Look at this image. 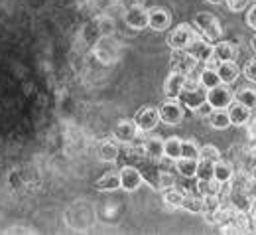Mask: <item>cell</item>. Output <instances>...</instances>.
Wrapping results in <instances>:
<instances>
[{"mask_svg":"<svg viewBox=\"0 0 256 235\" xmlns=\"http://www.w3.org/2000/svg\"><path fill=\"white\" fill-rule=\"evenodd\" d=\"M250 174H252V178H254V180H256V166L252 168V170H250Z\"/></svg>","mask_w":256,"mask_h":235,"instance_id":"ab89813d","label":"cell"},{"mask_svg":"<svg viewBox=\"0 0 256 235\" xmlns=\"http://www.w3.org/2000/svg\"><path fill=\"white\" fill-rule=\"evenodd\" d=\"M186 79H188V75H184L180 71H172L166 77V81H164V93H166V97L168 99H178L180 93H182V89H184V85H186Z\"/></svg>","mask_w":256,"mask_h":235,"instance_id":"8fae6325","label":"cell"},{"mask_svg":"<svg viewBox=\"0 0 256 235\" xmlns=\"http://www.w3.org/2000/svg\"><path fill=\"white\" fill-rule=\"evenodd\" d=\"M217 73H219L221 83L230 85V83H234V81H236V77H238L240 69H238V66H236L234 62H221L219 67H217Z\"/></svg>","mask_w":256,"mask_h":235,"instance_id":"d6986e66","label":"cell"},{"mask_svg":"<svg viewBox=\"0 0 256 235\" xmlns=\"http://www.w3.org/2000/svg\"><path fill=\"white\" fill-rule=\"evenodd\" d=\"M234 164L230 162V160H223V158H219L217 162H215V168H213V178H217L219 182H228L230 178H232V174H234Z\"/></svg>","mask_w":256,"mask_h":235,"instance_id":"44dd1931","label":"cell"},{"mask_svg":"<svg viewBox=\"0 0 256 235\" xmlns=\"http://www.w3.org/2000/svg\"><path fill=\"white\" fill-rule=\"evenodd\" d=\"M142 144H144V154L148 158L158 160V158L164 156V140H162L160 136H146L142 140Z\"/></svg>","mask_w":256,"mask_h":235,"instance_id":"e0dca14e","label":"cell"},{"mask_svg":"<svg viewBox=\"0 0 256 235\" xmlns=\"http://www.w3.org/2000/svg\"><path fill=\"white\" fill-rule=\"evenodd\" d=\"M246 24L256 30V4H252V6L248 8V12H246Z\"/></svg>","mask_w":256,"mask_h":235,"instance_id":"d590c367","label":"cell"},{"mask_svg":"<svg viewBox=\"0 0 256 235\" xmlns=\"http://www.w3.org/2000/svg\"><path fill=\"white\" fill-rule=\"evenodd\" d=\"M124 22H126L130 28L134 30H142V28H148V10L144 8V4H138V6H130L124 8Z\"/></svg>","mask_w":256,"mask_h":235,"instance_id":"9c48e42d","label":"cell"},{"mask_svg":"<svg viewBox=\"0 0 256 235\" xmlns=\"http://www.w3.org/2000/svg\"><path fill=\"white\" fill-rule=\"evenodd\" d=\"M170 14L164 10V8H158V6H154V8H150L148 10V28H152V30H156V32H162V30H166L168 26H170Z\"/></svg>","mask_w":256,"mask_h":235,"instance_id":"5bb4252c","label":"cell"},{"mask_svg":"<svg viewBox=\"0 0 256 235\" xmlns=\"http://www.w3.org/2000/svg\"><path fill=\"white\" fill-rule=\"evenodd\" d=\"M118 176H120V188L126 190V192L138 190L142 186V182H144L140 170L136 166H122L120 172H118Z\"/></svg>","mask_w":256,"mask_h":235,"instance_id":"30bf717a","label":"cell"},{"mask_svg":"<svg viewBox=\"0 0 256 235\" xmlns=\"http://www.w3.org/2000/svg\"><path fill=\"white\" fill-rule=\"evenodd\" d=\"M254 2H256V0H254Z\"/></svg>","mask_w":256,"mask_h":235,"instance_id":"60d3db41","label":"cell"},{"mask_svg":"<svg viewBox=\"0 0 256 235\" xmlns=\"http://www.w3.org/2000/svg\"><path fill=\"white\" fill-rule=\"evenodd\" d=\"M197 158H203V160H211V162H217L221 158V152L215 144H205L199 148V156Z\"/></svg>","mask_w":256,"mask_h":235,"instance_id":"4dcf8cb0","label":"cell"},{"mask_svg":"<svg viewBox=\"0 0 256 235\" xmlns=\"http://www.w3.org/2000/svg\"><path fill=\"white\" fill-rule=\"evenodd\" d=\"M236 58V48L230 44V42H215L213 44V60H217L219 64L221 62H234Z\"/></svg>","mask_w":256,"mask_h":235,"instance_id":"9a60e30c","label":"cell"},{"mask_svg":"<svg viewBox=\"0 0 256 235\" xmlns=\"http://www.w3.org/2000/svg\"><path fill=\"white\" fill-rule=\"evenodd\" d=\"M246 134H248L250 142H254V144H256V119L248 121V129H246Z\"/></svg>","mask_w":256,"mask_h":235,"instance_id":"8d00e7d4","label":"cell"},{"mask_svg":"<svg viewBox=\"0 0 256 235\" xmlns=\"http://www.w3.org/2000/svg\"><path fill=\"white\" fill-rule=\"evenodd\" d=\"M118 154H120V146H118V142L114 138H108V140L100 142V146H98V158L102 162H114V160H118Z\"/></svg>","mask_w":256,"mask_h":235,"instance_id":"2e32d148","label":"cell"},{"mask_svg":"<svg viewBox=\"0 0 256 235\" xmlns=\"http://www.w3.org/2000/svg\"><path fill=\"white\" fill-rule=\"evenodd\" d=\"M244 77L248 79V81H252V83H256V60H248L246 62V66H244Z\"/></svg>","mask_w":256,"mask_h":235,"instance_id":"d6a6232c","label":"cell"},{"mask_svg":"<svg viewBox=\"0 0 256 235\" xmlns=\"http://www.w3.org/2000/svg\"><path fill=\"white\" fill-rule=\"evenodd\" d=\"M178 101L182 103V107L195 111V109H199V107L207 101V89L199 83V79H192V77L188 75L186 85H184V89H182Z\"/></svg>","mask_w":256,"mask_h":235,"instance_id":"6da1fadb","label":"cell"},{"mask_svg":"<svg viewBox=\"0 0 256 235\" xmlns=\"http://www.w3.org/2000/svg\"><path fill=\"white\" fill-rule=\"evenodd\" d=\"M182 156H186V158L199 156V146L195 140H182Z\"/></svg>","mask_w":256,"mask_h":235,"instance_id":"1f68e13d","label":"cell"},{"mask_svg":"<svg viewBox=\"0 0 256 235\" xmlns=\"http://www.w3.org/2000/svg\"><path fill=\"white\" fill-rule=\"evenodd\" d=\"M193 26H195V30L199 36H203L205 40H209V42H217V40H221V36H223V28H221V22L213 16V14H209V12H199V14H195V18H193Z\"/></svg>","mask_w":256,"mask_h":235,"instance_id":"7a4b0ae2","label":"cell"},{"mask_svg":"<svg viewBox=\"0 0 256 235\" xmlns=\"http://www.w3.org/2000/svg\"><path fill=\"white\" fill-rule=\"evenodd\" d=\"M197 79H199V83H201L205 89H211V87H215V85L221 83L219 73H217V67H203Z\"/></svg>","mask_w":256,"mask_h":235,"instance_id":"cb8c5ba5","label":"cell"},{"mask_svg":"<svg viewBox=\"0 0 256 235\" xmlns=\"http://www.w3.org/2000/svg\"><path fill=\"white\" fill-rule=\"evenodd\" d=\"M160 121L166 125H178L184 119V107L178 99H166L158 109Z\"/></svg>","mask_w":256,"mask_h":235,"instance_id":"8992f818","label":"cell"},{"mask_svg":"<svg viewBox=\"0 0 256 235\" xmlns=\"http://www.w3.org/2000/svg\"><path fill=\"white\" fill-rule=\"evenodd\" d=\"M134 125H136V129H138V133H150V131H154L156 127H158V123H160V113H158V109H154V107H144V109H140V111H136V115H134Z\"/></svg>","mask_w":256,"mask_h":235,"instance_id":"277c9868","label":"cell"},{"mask_svg":"<svg viewBox=\"0 0 256 235\" xmlns=\"http://www.w3.org/2000/svg\"><path fill=\"white\" fill-rule=\"evenodd\" d=\"M211 111H213V107H211L207 101H205L199 109H195V113H197V115H201V117H209V113H211Z\"/></svg>","mask_w":256,"mask_h":235,"instance_id":"74e56055","label":"cell"},{"mask_svg":"<svg viewBox=\"0 0 256 235\" xmlns=\"http://www.w3.org/2000/svg\"><path fill=\"white\" fill-rule=\"evenodd\" d=\"M164 156H168L170 160H178L182 156V138L178 136H170L164 140Z\"/></svg>","mask_w":256,"mask_h":235,"instance_id":"d4e9b609","label":"cell"},{"mask_svg":"<svg viewBox=\"0 0 256 235\" xmlns=\"http://www.w3.org/2000/svg\"><path fill=\"white\" fill-rule=\"evenodd\" d=\"M234 101H238L240 105L248 107V109H254L256 107V89L252 87H242L236 95H234Z\"/></svg>","mask_w":256,"mask_h":235,"instance_id":"f1b7e54d","label":"cell"},{"mask_svg":"<svg viewBox=\"0 0 256 235\" xmlns=\"http://www.w3.org/2000/svg\"><path fill=\"white\" fill-rule=\"evenodd\" d=\"M224 2H226V6H228L232 12H240V10H244V8L248 6L250 0H224Z\"/></svg>","mask_w":256,"mask_h":235,"instance_id":"836d02e7","label":"cell"},{"mask_svg":"<svg viewBox=\"0 0 256 235\" xmlns=\"http://www.w3.org/2000/svg\"><path fill=\"white\" fill-rule=\"evenodd\" d=\"M164 192V201L170 205V207H182V200H184V190L172 186V188H166L162 190Z\"/></svg>","mask_w":256,"mask_h":235,"instance_id":"83f0119b","label":"cell"},{"mask_svg":"<svg viewBox=\"0 0 256 235\" xmlns=\"http://www.w3.org/2000/svg\"><path fill=\"white\" fill-rule=\"evenodd\" d=\"M98 24H100V34H102V36H110L112 30H114V28H112V26H114L112 20H108V18H100Z\"/></svg>","mask_w":256,"mask_h":235,"instance_id":"e575fe53","label":"cell"},{"mask_svg":"<svg viewBox=\"0 0 256 235\" xmlns=\"http://www.w3.org/2000/svg\"><path fill=\"white\" fill-rule=\"evenodd\" d=\"M232 101H234V95L224 83H219V85L207 89V103L213 109H226Z\"/></svg>","mask_w":256,"mask_h":235,"instance_id":"52a82bcc","label":"cell"},{"mask_svg":"<svg viewBox=\"0 0 256 235\" xmlns=\"http://www.w3.org/2000/svg\"><path fill=\"white\" fill-rule=\"evenodd\" d=\"M188 52L192 54L197 62H213V42L205 40V38L199 36V34L195 36V40L190 44Z\"/></svg>","mask_w":256,"mask_h":235,"instance_id":"ba28073f","label":"cell"},{"mask_svg":"<svg viewBox=\"0 0 256 235\" xmlns=\"http://www.w3.org/2000/svg\"><path fill=\"white\" fill-rule=\"evenodd\" d=\"M207 119H209V125L217 131H224V129L230 127V119H228L226 109H213Z\"/></svg>","mask_w":256,"mask_h":235,"instance_id":"603a6c76","label":"cell"},{"mask_svg":"<svg viewBox=\"0 0 256 235\" xmlns=\"http://www.w3.org/2000/svg\"><path fill=\"white\" fill-rule=\"evenodd\" d=\"M136 134H138V129H136L134 121H130V119L118 121L116 127H114V131H112L114 140L120 142V144H130V142L136 138Z\"/></svg>","mask_w":256,"mask_h":235,"instance_id":"7c38bea8","label":"cell"},{"mask_svg":"<svg viewBox=\"0 0 256 235\" xmlns=\"http://www.w3.org/2000/svg\"><path fill=\"white\" fill-rule=\"evenodd\" d=\"M108 36H102V40L98 42V46L95 48V54L96 58L102 62V64H110V62H114L116 60V48H114V44H110V48H108Z\"/></svg>","mask_w":256,"mask_h":235,"instance_id":"ac0fdd59","label":"cell"},{"mask_svg":"<svg viewBox=\"0 0 256 235\" xmlns=\"http://www.w3.org/2000/svg\"><path fill=\"white\" fill-rule=\"evenodd\" d=\"M213 168H215V162H211V160H203V158H197V172H195V176H197L199 180L213 178Z\"/></svg>","mask_w":256,"mask_h":235,"instance_id":"f546056e","label":"cell"},{"mask_svg":"<svg viewBox=\"0 0 256 235\" xmlns=\"http://www.w3.org/2000/svg\"><path fill=\"white\" fill-rule=\"evenodd\" d=\"M219 188H221V182L217 178H205L197 182V192L201 196H217Z\"/></svg>","mask_w":256,"mask_h":235,"instance_id":"484cf974","label":"cell"},{"mask_svg":"<svg viewBox=\"0 0 256 235\" xmlns=\"http://www.w3.org/2000/svg\"><path fill=\"white\" fill-rule=\"evenodd\" d=\"M182 207L186 211H192V213H201V209H203V196L199 192H184Z\"/></svg>","mask_w":256,"mask_h":235,"instance_id":"7402d4cb","label":"cell"},{"mask_svg":"<svg viewBox=\"0 0 256 235\" xmlns=\"http://www.w3.org/2000/svg\"><path fill=\"white\" fill-rule=\"evenodd\" d=\"M195 36H197V32L190 24H180L174 32L168 36V46L172 50H188L190 44L195 40Z\"/></svg>","mask_w":256,"mask_h":235,"instance_id":"5b68a950","label":"cell"},{"mask_svg":"<svg viewBox=\"0 0 256 235\" xmlns=\"http://www.w3.org/2000/svg\"><path fill=\"white\" fill-rule=\"evenodd\" d=\"M197 60L193 58L188 50H172V58H170V67L172 71H180L184 75H192L197 69Z\"/></svg>","mask_w":256,"mask_h":235,"instance_id":"3957f363","label":"cell"},{"mask_svg":"<svg viewBox=\"0 0 256 235\" xmlns=\"http://www.w3.org/2000/svg\"><path fill=\"white\" fill-rule=\"evenodd\" d=\"M250 48H252V52L256 54V36H252V40H250Z\"/></svg>","mask_w":256,"mask_h":235,"instance_id":"f35d334b","label":"cell"},{"mask_svg":"<svg viewBox=\"0 0 256 235\" xmlns=\"http://www.w3.org/2000/svg\"><path fill=\"white\" fill-rule=\"evenodd\" d=\"M95 188L98 192H112L120 188V176L114 172H106L104 176H100L95 182Z\"/></svg>","mask_w":256,"mask_h":235,"instance_id":"ffe728a7","label":"cell"},{"mask_svg":"<svg viewBox=\"0 0 256 235\" xmlns=\"http://www.w3.org/2000/svg\"><path fill=\"white\" fill-rule=\"evenodd\" d=\"M176 168H178V172H180L184 178H193L195 172H197V158L180 156V158L176 160Z\"/></svg>","mask_w":256,"mask_h":235,"instance_id":"4316f807","label":"cell"},{"mask_svg":"<svg viewBox=\"0 0 256 235\" xmlns=\"http://www.w3.org/2000/svg\"><path fill=\"white\" fill-rule=\"evenodd\" d=\"M226 113H228V119H230V125L234 127H242L250 121V109L240 105L238 101H232L228 107H226Z\"/></svg>","mask_w":256,"mask_h":235,"instance_id":"4fadbf2b","label":"cell"}]
</instances>
